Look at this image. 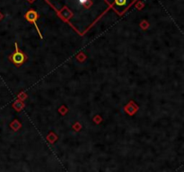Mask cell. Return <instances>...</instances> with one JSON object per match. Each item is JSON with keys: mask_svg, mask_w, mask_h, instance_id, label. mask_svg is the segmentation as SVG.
I'll list each match as a JSON object with an SVG mask.
<instances>
[{"mask_svg": "<svg viewBox=\"0 0 184 172\" xmlns=\"http://www.w3.org/2000/svg\"><path fill=\"white\" fill-rule=\"evenodd\" d=\"M79 35L87 32L110 8L105 0H45Z\"/></svg>", "mask_w": 184, "mask_h": 172, "instance_id": "obj_1", "label": "cell"}, {"mask_svg": "<svg viewBox=\"0 0 184 172\" xmlns=\"http://www.w3.org/2000/svg\"><path fill=\"white\" fill-rule=\"evenodd\" d=\"M110 8L113 9L118 15H123L136 0H105Z\"/></svg>", "mask_w": 184, "mask_h": 172, "instance_id": "obj_2", "label": "cell"}, {"mask_svg": "<svg viewBox=\"0 0 184 172\" xmlns=\"http://www.w3.org/2000/svg\"><path fill=\"white\" fill-rule=\"evenodd\" d=\"M14 47H15V50L9 56V61L12 62L16 67H20L22 66V64H24L27 59H28V56L25 53H23L18 47V44L15 42L14 43Z\"/></svg>", "mask_w": 184, "mask_h": 172, "instance_id": "obj_3", "label": "cell"}, {"mask_svg": "<svg viewBox=\"0 0 184 172\" xmlns=\"http://www.w3.org/2000/svg\"><path fill=\"white\" fill-rule=\"evenodd\" d=\"M24 18H25V19H26L29 22H31V23L34 24V26H35V28H36V30H37V31H38L39 35V37H40V38H42V37H41L40 30H39V29L38 25H37V22H37V20H38V18H39V14L37 13V12H36V11H34V10H32V9H31V10H29V11L25 13Z\"/></svg>", "mask_w": 184, "mask_h": 172, "instance_id": "obj_4", "label": "cell"}, {"mask_svg": "<svg viewBox=\"0 0 184 172\" xmlns=\"http://www.w3.org/2000/svg\"><path fill=\"white\" fill-rule=\"evenodd\" d=\"M26 1H28V2H29L30 4H31V3H33V2H34L35 0H26Z\"/></svg>", "mask_w": 184, "mask_h": 172, "instance_id": "obj_5", "label": "cell"}]
</instances>
